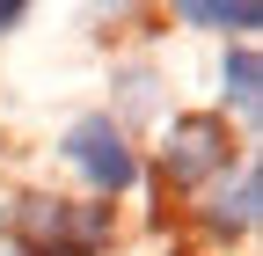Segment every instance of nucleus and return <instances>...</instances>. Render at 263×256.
<instances>
[{"instance_id":"nucleus-6","label":"nucleus","mask_w":263,"mask_h":256,"mask_svg":"<svg viewBox=\"0 0 263 256\" xmlns=\"http://www.w3.org/2000/svg\"><path fill=\"white\" fill-rule=\"evenodd\" d=\"M183 22H212V29H241V37H249L263 15L249 8V0H234V8H219V0H183Z\"/></svg>"},{"instance_id":"nucleus-2","label":"nucleus","mask_w":263,"mask_h":256,"mask_svg":"<svg viewBox=\"0 0 263 256\" xmlns=\"http://www.w3.org/2000/svg\"><path fill=\"white\" fill-rule=\"evenodd\" d=\"M59 154H66L95 190H132V176H139V161H132V147H124V132H117L110 117H73L66 139H59Z\"/></svg>"},{"instance_id":"nucleus-7","label":"nucleus","mask_w":263,"mask_h":256,"mask_svg":"<svg viewBox=\"0 0 263 256\" xmlns=\"http://www.w3.org/2000/svg\"><path fill=\"white\" fill-rule=\"evenodd\" d=\"M22 22V0H0V29H15Z\"/></svg>"},{"instance_id":"nucleus-5","label":"nucleus","mask_w":263,"mask_h":256,"mask_svg":"<svg viewBox=\"0 0 263 256\" xmlns=\"http://www.w3.org/2000/svg\"><path fill=\"white\" fill-rule=\"evenodd\" d=\"M219 81H227V103H241V110H256V95H263V66H256V51H249V44H234V51H227V66H219Z\"/></svg>"},{"instance_id":"nucleus-4","label":"nucleus","mask_w":263,"mask_h":256,"mask_svg":"<svg viewBox=\"0 0 263 256\" xmlns=\"http://www.w3.org/2000/svg\"><path fill=\"white\" fill-rule=\"evenodd\" d=\"M256 198H263V176H256V161H241L234 190L212 198V227H219V234H249V227H256Z\"/></svg>"},{"instance_id":"nucleus-3","label":"nucleus","mask_w":263,"mask_h":256,"mask_svg":"<svg viewBox=\"0 0 263 256\" xmlns=\"http://www.w3.org/2000/svg\"><path fill=\"white\" fill-rule=\"evenodd\" d=\"M227 154H234V139H227L219 117H176L168 147H161V169H168V183H205L227 169Z\"/></svg>"},{"instance_id":"nucleus-1","label":"nucleus","mask_w":263,"mask_h":256,"mask_svg":"<svg viewBox=\"0 0 263 256\" xmlns=\"http://www.w3.org/2000/svg\"><path fill=\"white\" fill-rule=\"evenodd\" d=\"M8 234L22 256H95L110 242V205H73V198L22 190L8 205Z\"/></svg>"}]
</instances>
